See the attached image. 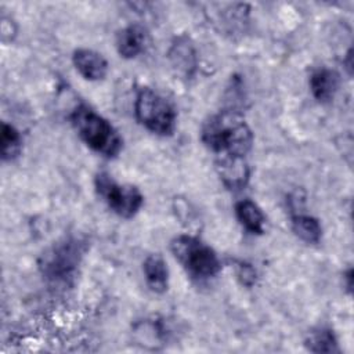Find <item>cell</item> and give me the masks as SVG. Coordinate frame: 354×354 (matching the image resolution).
Instances as JSON below:
<instances>
[{"label":"cell","mask_w":354,"mask_h":354,"mask_svg":"<svg viewBox=\"0 0 354 354\" xmlns=\"http://www.w3.org/2000/svg\"><path fill=\"white\" fill-rule=\"evenodd\" d=\"M202 142L216 155L246 156L253 147V133L236 111H220L207 118L201 129Z\"/></svg>","instance_id":"obj_1"},{"label":"cell","mask_w":354,"mask_h":354,"mask_svg":"<svg viewBox=\"0 0 354 354\" xmlns=\"http://www.w3.org/2000/svg\"><path fill=\"white\" fill-rule=\"evenodd\" d=\"M71 122L82 141L97 153L115 158L123 148L118 130L101 115L82 104L71 113Z\"/></svg>","instance_id":"obj_2"},{"label":"cell","mask_w":354,"mask_h":354,"mask_svg":"<svg viewBox=\"0 0 354 354\" xmlns=\"http://www.w3.org/2000/svg\"><path fill=\"white\" fill-rule=\"evenodd\" d=\"M171 253L184 270L198 281L216 277L221 270L217 253L201 239L191 235H178L170 242Z\"/></svg>","instance_id":"obj_3"},{"label":"cell","mask_w":354,"mask_h":354,"mask_svg":"<svg viewBox=\"0 0 354 354\" xmlns=\"http://www.w3.org/2000/svg\"><path fill=\"white\" fill-rule=\"evenodd\" d=\"M83 253L84 246L79 239L65 238L54 243L40 259L41 275L53 285H68L75 278Z\"/></svg>","instance_id":"obj_4"},{"label":"cell","mask_w":354,"mask_h":354,"mask_svg":"<svg viewBox=\"0 0 354 354\" xmlns=\"http://www.w3.org/2000/svg\"><path fill=\"white\" fill-rule=\"evenodd\" d=\"M134 113L137 120L153 134L170 136L176 130L177 115L173 105L152 88L144 87L138 91Z\"/></svg>","instance_id":"obj_5"},{"label":"cell","mask_w":354,"mask_h":354,"mask_svg":"<svg viewBox=\"0 0 354 354\" xmlns=\"http://www.w3.org/2000/svg\"><path fill=\"white\" fill-rule=\"evenodd\" d=\"M94 183L98 195L106 202L109 209L123 218L136 216L144 203V196L137 187L120 185L106 173H98Z\"/></svg>","instance_id":"obj_6"},{"label":"cell","mask_w":354,"mask_h":354,"mask_svg":"<svg viewBox=\"0 0 354 354\" xmlns=\"http://www.w3.org/2000/svg\"><path fill=\"white\" fill-rule=\"evenodd\" d=\"M216 169L220 180L228 189L241 191L249 181L250 169L245 156L217 155Z\"/></svg>","instance_id":"obj_7"},{"label":"cell","mask_w":354,"mask_h":354,"mask_svg":"<svg viewBox=\"0 0 354 354\" xmlns=\"http://www.w3.org/2000/svg\"><path fill=\"white\" fill-rule=\"evenodd\" d=\"M73 65L76 71L90 82L101 80L106 76L108 62L97 51L90 48H77L72 55Z\"/></svg>","instance_id":"obj_8"},{"label":"cell","mask_w":354,"mask_h":354,"mask_svg":"<svg viewBox=\"0 0 354 354\" xmlns=\"http://www.w3.org/2000/svg\"><path fill=\"white\" fill-rule=\"evenodd\" d=\"M148 43V33L144 26L134 24L122 29L116 36V50L123 58H136L144 53Z\"/></svg>","instance_id":"obj_9"},{"label":"cell","mask_w":354,"mask_h":354,"mask_svg":"<svg viewBox=\"0 0 354 354\" xmlns=\"http://www.w3.org/2000/svg\"><path fill=\"white\" fill-rule=\"evenodd\" d=\"M340 86V76L336 71L321 68L310 77V90L314 98L322 104L330 102Z\"/></svg>","instance_id":"obj_10"},{"label":"cell","mask_w":354,"mask_h":354,"mask_svg":"<svg viewBox=\"0 0 354 354\" xmlns=\"http://www.w3.org/2000/svg\"><path fill=\"white\" fill-rule=\"evenodd\" d=\"M148 288L153 293H165L169 286V270L163 257L158 253L149 254L142 264Z\"/></svg>","instance_id":"obj_11"},{"label":"cell","mask_w":354,"mask_h":354,"mask_svg":"<svg viewBox=\"0 0 354 354\" xmlns=\"http://www.w3.org/2000/svg\"><path fill=\"white\" fill-rule=\"evenodd\" d=\"M235 214L241 225L250 234L260 235L266 228V216L261 209L250 199L239 201L235 205Z\"/></svg>","instance_id":"obj_12"},{"label":"cell","mask_w":354,"mask_h":354,"mask_svg":"<svg viewBox=\"0 0 354 354\" xmlns=\"http://www.w3.org/2000/svg\"><path fill=\"white\" fill-rule=\"evenodd\" d=\"M169 57L173 68H176L178 73H183L185 77L194 73L196 68V54L192 44L188 43L187 39L178 37L173 43L169 51Z\"/></svg>","instance_id":"obj_13"},{"label":"cell","mask_w":354,"mask_h":354,"mask_svg":"<svg viewBox=\"0 0 354 354\" xmlns=\"http://www.w3.org/2000/svg\"><path fill=\"white\" fill-rule=\"evenodd\" d=\"M292 231L306 243H318L322 236L319 221L308 214H295L292 217Z\"/></svg>","instance_id":"obj_14"},{"label":"cell","mask_w":354,"mask_h":354,"mask_svg":"<svg viewBox=\"0 0 354 354\" xmlns=\"http://www.w3.org/2000/svg\"><path fill=\"white\" fill-rule=\"evenodd\" d=\"M306 347L313 353H339L335 333L325 326H318L307 333Z\"/></svg>","instance_id":"obj_15"},{"label":"cell","mask_w":354,"mask_h":354,"mask_svg":"<svg viewBox=\"0 0 354 354\" xmlns=\"http://www.w3.org/2000/svg\"><path fill=\"white\" fill-rule=\"evenodd\" d=\"M0 144H1V158L3 160H12L15 159L22 149V138L19 131L6 122L1 123V134H0Z\"/></svg>","instance_id":"obj_16"},{"label":"cell","mask_w":354,"mask_h":354,"mask_svg":"<svg viewBox=\"0 0 354 354\" xmlns=\"http://www.w3.org/2000/svg\"><path fill=\"white\" fill-rule=\"evenodd\" d=\"M236 275H238V279L242 285L250 288L256 283V279H257V274H256V270L252 264L249 263H239L238 266V270H236Z\"/></svg>","instance_id":"obj_17"},{"label":"cell","mask_w":354,"mask_h":354,"mask_svg":"<svg viewBox=\"0 0 354 354\" xmlns=\"http://www.w3.org/2000/svg\"><path fill=\"white\" fill-rule=\"evenodd\" d=\"M344 278H346V281H347V289L351 290V286H353V282H351V279H353V270H351V268L347 271V274H346Z\"/></svg>","instance_id":"obj_18"}]
</instances>
